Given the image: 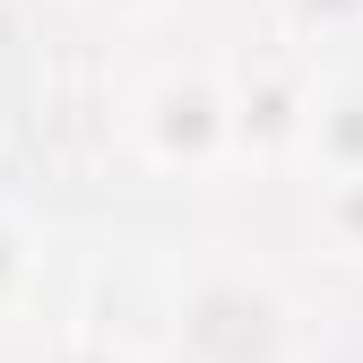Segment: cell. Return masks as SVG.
Returning <instances> with one entry per match:
<instances>
[{"label": "cell", "instance_id": "cell-1", "mask_svg": "<svg viewBox=\"0 0 363 363\" xmlns=\"http://www.w3.org/2000/svg\"><path fill=\"white\" fill-rule=\"evenodd\" d=\"M164 363H303V303L242 251H191L164 277Z\"/></svg>", "mask_w": 363, "mask_h": 363}, {"label": "cell", "instance_id": "cell-2", "mask_svg": "<svg viewBox=\"0 0 363 363\" xmlns=\"http://www.w3.org/2000/svg\"><path fill=\"white\" fill-rule=\"evenodd\" d=\"M121 139L164 182H225L242 173V130H234V69L225 61H164L130 86Z\"/></svg>", "mask_w": 363, "mask_h": 363}, {"label": "cell", "instance_id": "cell-3", "mask_svg": "<svg viewBox=\"0 0 363 363\" xmlns=\"http://www.w3.org/2000/svg\"><path fill=\"white\" fill-rule=\"evenodd\" d=\"M303 96H311V61L303 52H268L234 69V130H242V164H286L303 139Z\"/></svg>", "mask_w": 363, "mask_h": 363}, {"label": "cell", "instance_id": "cell-4", "mask_svg": "<svg viewBox=\"0 0 363 363\" xmlns=\"http://www.w3.org/2000/svg\"><path fill=\"white\" fill-rule=\"evenodd\" d=\"M363 164V69H320L311 61V96H303V139L294 173H354Z\"/></svg>", "mask_w": 363, "mask_h": 363}, {"label": "cell", "instance_id": "cell-5", "mask_svg": "<svg viewBox=\"0 0 363 363\" xmlns=\"http://www.w3.org/2000/svg\"><path fill=\"white\" fill-rule=\"evenodd\" d=\"M43 259H52V234L0 191V329L26 320V303H35V286H43Z\"/></svg>", "mask_w": 363, "mask_h": 363}, {"label": "cell", "instance_id": "cell-6", "mask_svg": "<svg viewBox=\"0 0 363 363\" xmlns=\"http://www.w3.org/2000/svg\"><path fill=\"white\" fill-rule=\"evenodd\" d=\"M311 242H320V259L363 277V164L354 173H311Z\"/></svg>", "mask_w": 363, "mask_h": 363}, {"label": "cell", "instance_id": "cell-7", "mask_svg": "<svg viewBox=\"0 0 363 363\" xmlns=\"http://www.w3.org/2000/svg\"><path fill=\"white\" fill-rule=\"evenodd\" d=\"M277 26H286V43L303 61H320V52L363 35V0H277Z\"/></svg>", "mask_w": 363, "mask_h": 363}, {"label": "cell", "instance_id": "cell-8", "mask_svg": "<svg viewBox=\"0 0 363 363\" xmlns=\"http://www.w3.org/2000/svg\"><path fill=\"white\" fill-rule=\"evenodd\" d=\"M69 9L104 18V26H147V18H164V9H173V0H69Z\"/></svg>", "mask_w": 363, "mask_h": 363}, {"label": "cell", "instance_id": "cell-9", "mask_svg": "<svg viewBox=\"0 0 363 363\" xmlns=\"http://www.w3.org/2000/svg\"><path fill=\"white\" fill-rule=\"evenodd\" d=\"M69 363H121V354H113V346H86V354H69Z\"/></svg>", "mask_w": 363, "mask_h": 363}]
</instances>
